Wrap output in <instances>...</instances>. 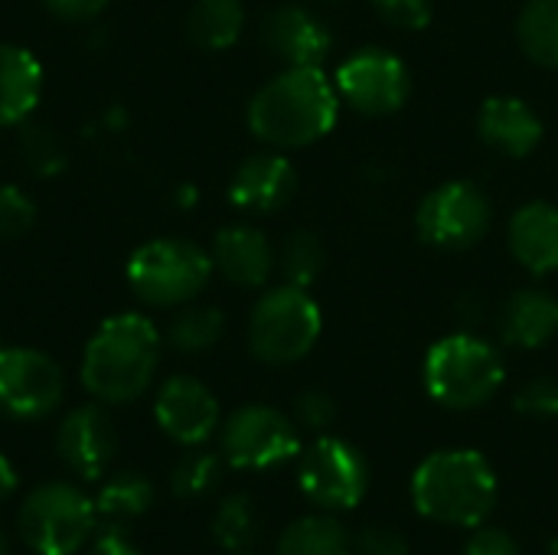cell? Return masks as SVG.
<instances>
[{"instance_id":"6da1fadb","label":"cell","mask_w":558,"mask_h":555,"mask_svg":"<svg viewBox=\"0 0 558 555\" xmlns=\"http://www.w3.org/2000/svg\"><path fill=\"white\" fill-rule=\"evenodd\" d=\"M337 114L340 95L327 72L320 65H291L252 95L248 131L275 150H294L327 137Z\"/></svg>"},{"instance_id":"7a4b0ae2","label":"cell","mask_w":558,"mask_h":555,"mask_svg":"<svg viewBox=\"0 0 558 555\" xmlns=\"http://www.w3.org/2000/svg\"><path fill=\"white\" fill-rule=\"evenodd\" d=\"M160 363V330L144 314L108 317L82 353V386L101 406H128L141 399Z\"/></svg>"},{"instance_id":"3957f363","label":"cell","mask_w":558,"mask_h":555,"mask_svg":"<svg viewBox=\"0 0 558 555\" xmlns=\"http://www.w3.org/2000/svg\"><path fill=\"white\" fill-rule=\"evenodd\" d=\"M412 504L441 527H484L497 507V474L481 451H435L412 474Z\"/></svg>"},{"instance_id":"277c9868","label":"cell","mask_w":558,"mask_h":555,"mask_svg":"<svg viewBox=\"0 0 558 555\" xmlns=\"http://www.w3.org/2000/svg\"><path fill=\"white\" fill-rule=\"evenodd\" d=\"M422 376L428 396L438 406L451 412H471L487 406L500 393L507 366L500 350L484 337L448 334L428 350Z\"/></svg>"},{"instance_id":"5b68a950","label":"cell","mask_w":558,"mask_h":555,"mask_svg":"<svg viewBox=\"0 0 558 555\" xmlns=\"http://www.w3.org/2000/svg\"><path fill=\"white\" fill-rule=\"evenodd\" d=\"M213 258L190 239H150L128 258V285L147 307H183L196 301L209 278Z\"/></svg>"},{"instance_id":"8992f818","label":"cell","mask_w":558,"mask_h":555,"mask_svg":"<svg viewBox=\"0 0 558 555\" xmlns=\"http://www.w3.org/2000/svg\"><path fill=\"white\" fill-rule=\"evenodd\" d=\"M324 314L307 288H268L248 314V350L265 366H291L320 340Z\"/></svg>"},{"instance_id":"52a82bcc","label":"cell","mask_w":558,"mask_h":555,"mask_svg":"<svg viewBox=\"0 0 558 555\" xmlns=\"http://www.w3.org/2000/svg\"><path fill=\"white\" fill-rule=\"evenodd\" d=\"M95 500L65 481L33 487L16 517L23 543L36 555H75L95 533Z\"/></svg>"},{"instance_id":"ba28073f","label":"cell","mask_w":558,"mask_h":555,"mask_svg":"<svg viewBox=\"0 0 558 555\" xmlns=\"http://www.w3.org/2000/svg\"><path fill=\"white\" fill-rule=\"evenodd\" d=\"M490 196L471 180H448L435 186L415 209L418 239L445 252L474 249L490 232Z\"/></svg>"},{"instance_id":"9c48e42d","label":"cell","mask_w":558,"mask_h":555,"mask_svg":"<svg viewBox=\"0 0 558 555\" xmlns=\"http://www.w3.org/2000/svg\"><path fill=\"white\" fill-rule=\"evenodd\" d=\"M222 461L239 471H268L301 458L298 425L271 406H242L219 429Z\"/></svg>"},{"instance_id":"30bf717a","label":"cell","mask_w":558,"mask_h":555,"mask_svg":"<svg viewBox=\"0 0 558 555\" xmlns=\"http://www.w3.org/2000/svg\"><path fill=\"white\" fill-rule=\"evenodd\" d=\"M298 487L314 507L327 514H343L363 504L369 491V464L363 451L350 442L324 435L301 451Z\"/></svg>"},{"instance_id":"8fae6325","label":"cell","mask_w":558,"mask_h":555,"mask_svg":"<svg viewBox=\"0 0 558 555\" xmlns=\"http://www.w3.org/2000/svg\"><path fill=\"white\" fill-rule=\"evenodd\" d=\"M337 95L353 111L369 118L396 114L412 95L409 65L383 46H363L337 69Z\"/></svg>"},{"instance_id":"7c38bea8","label":"cell","mask_w":558,"mask_h":555,"mask_svg":"<svg viewBox=\"0 0 558 555\" xmlns=\"http://www.w3.org/2000/svg\"><path fill=\"white\" fill-rule=\"evenodd\" d=\"M65 396V376L52 357L33 347H0V412L20 422L46 419Z\"/></svg>"},{"instance_id":"4fadbf2b","label":"cell","mask_w":558,"mask_h":555,"mask_svg":"<svg viewBox=\"0 0 558 555\" xmlns=\"http://www.w3.org/2000/svg\"><path fill=\"white\" fill-rule=\"evenodd\" d=\"M154 419L160 432L186 448H199L219 429V402L193 376H170L154 399Z\"/></svg>"},{"instance_id":"5bb4252c","label":"cell","mask_w":558,"mask_h":555,"mask_svg":"<svg viewBox=\"0 0 558 555\" xmlns=\"http://www.w3.org/2000/svg\"><path fill=\"white\" fill-rule=\"evenodd\" d=\"M118 451V429L101 406L72 409L56 432L59 461L82 481H98Z\"/></svg>"},{"instance_id":"9a60e30c","label":"cell","mask_w":558,"mask_h":555,"mask_svg":"<svg viewBox=\"0 0 558 555\" xmlns=\"http://www.w3.org/2000/svg\"><path fill=\"white\" fill-rule=\"evenodd\" d=\"M262 46L284 65H320L330 56L333 36L307 7L284 3L262 20Z\"/></svg>"},{"instance_id":"2e32d148","label":"cell","mask_w":558,"mask_h":555,"mask_svg":"<svg viewBox=\"0 0 558 555\" xmlns=\"http://www.w3.org/2000/svg\"><path fill=\"white\" fill-rule=\"evenodd\" d=\"M298 193V170L284 154H255L242 160L229 180V203L252 216L284 209Z\"/></svg>"},{"instance_id":"e0dca14e","label":"cell","mask_w":558,"mask_h":555,"mask_svg":"<svg viewBox=\"0 0 558 555\" xmlns=\"http://www.w3.org/2000/svg\"><path fill=\"white\" fill-rule=\"evenodd\" d=\"M209 258L213 268L239 288H265L271 272L278 268V255L268 236L245 222L222 226L213 239Z\"/></svg>"},{"instance_id":"ac0fdd59","label":"cell","mask_w":558,"mask_h":555,"mask_svg":"<svg viewBox=\"0 0 558 555\" xmlns=\"http://www.w3.org/2000/svg\"><path fill=\"white\" fill-rule=\"evenodd\" d=\"M477 131L487 147H494L504 157H526L539 147L546 128L536 108L517 95H490L481 105Z\"/></svg>"},{"instance_id":"d6986e66","label":"cell","mask_w":558,"mask_h":555,"mask_svg":"<svg viewBox=\"0 0 558 555\" xmlns=\"http://www.w3.org/2000/svg\"><path fill=\"white\" fill-rule=\"evenodd\" d=\"M507 242L513 258L526 272L533 275L558 272V206L546 200L523 203L510 219Z\"/></svg>"},{"instance_id":"ffe728a7","label":"cell","mask_w":558,"mask_h":555,"mask_svg":"<svg viewBox=\"0 0 558 555\" xmlns=\"http://www.w3.org/2000/svg\"><path fill=\"white\" fill-rule=\"evenodd\" d=\"M558 334V298L543 288H523L500 311V337L517 350H539Z\"/></svg>"},{"instance_id":"44dd1931","label":"cell","mask_w":558,"mask_h":555,"mask_svg":"<svg viewBox=\"0 0 558 555\" xmlns=\"http://www.w3.org/2000/svg\"><path fill=\"white\" fill-rule=\"evenodd\" d=\"M43 98L39 59L13 43H0V128L23 124Z\"/></svg>"},{"instance_id":"7402d4cb","label":"cell","mask_w":558,"mask_h":555,"mask_svg":"<svg viewBox=\"0 0 558 555\" xmlns=\"http://www.w3.org/2000/svg\"><path fill=\"white\" fill-rule=\"evenodd\" d=\"M245 29L242 0H196L186 13V36L209 52L229 49Z\"/></svg>"},{"instance_id":"603a6c76","label":"cell","mask_w":558,"mask_h":555,"mask_svg":"<svg viewBox=\"0 0 558 555\" xmlns=\"http://www.w3.org/2000/svg\"><path fill=\"white\" fill-rule=\"evenodd\" d=\"M353 553V540L347 533V527L330 517L327 510L324 514H311V517H301L294 520L278 546L275 555H350Z\"/></svg>"},{"instance_id":"cb8c5ba5","label":"cell","mask_w":558,"mask_h":555,"mask_svg":"<svg viewBox=\"0 0 558 555\" xmlns=\"http://www.w3.org/2000/svg\"><path fill=\"white\" fill-rule=\"evenodd\" d=\"M150 504H154V484L134 471L108 478L95 494V514L111 530H121L124 523L144 517L150 510Z\"/></svg>"},{"instance_id":"d4e9b609","label":"cell","mask_w":558,"mask_h":555,"mask_svg":"<svg viewBox=\"0 0 558 555\" xmlns=\"http://www.w3.org/2000/svg\"><path fill=\"white\" fill-rule=\"evenodd\" d=\"M520 49L546 69H558V0H526L517 16Z\"/></svg>"},{"instance_id":"484cf974","label":"cell","mask_w":558,"mask_h":555,"mask_svg":"<svg viewBox=\"0 0 558 555\" xmlns=\"http://www.w3.org/2000/svg\"><path fill=\"white\" fill-rule=\"evenodd\" d=\"M226 334V314L213 304H183L177 307L170 327H167V343L180 353H206L213 350Z\"/></svg>"},{"instance_id":"4316f807","label":"cell","mask_w":558,"mask_h":555,"mask_svg":"<svg viewBox=\"0 0 558 555\" xmlns=\"http://www.w3.org/2000/svg\"><path fill=\"white\" fill-rule=\"evenodd\" d=\"M262 533L258 507L245 494H229L213 517V540L229 553H245Z\"/></svg>"},{"instance_id":"83f0119b","label":"cell","mask_w":558,"mask_h":555,"mask_svg":"<svg viewBox=\"0 0 558 555\" xmlns=\"http://www.w3.org/2000/svg\"><path fill=\"white\" fill-rule=\"evenodd\" d=\"M324 265H327L324 242H320V236H314L311 229L291 232L288 242L281 245L278 268H281V275H284V285L311 288V285H317V278L324 275Z\"/></svg>"},{"instance_id":"f1b7e54d","label":"cell","mask_w":558,"mask_h":555,"mask_svg":"<svg viewBox=\"0 0 558 555\" xmlns=\"http://www.w3.org/2000/svg\"><path fill=\"white\" fill-rule=\"evenodd\" d=\"M16 150H20L26 170L36 173V177H56L65 167L62 137L52 128H43V124H26L23 121L20 137H16Z\"/></svg>"},{"instance_id":"f546056e","label":"cell","mask_w":558,"mask_h":555,"mask_svg":"<svg viewBox=\"0 0 558 555\" xmlns=\"http://www.w3.org/2000/svg\"><path fill=\"white\" fill-rule=\"evenodd\" d=\"M222 481V455L213 451H190L177 461L173 474H170V491L177 497H203L209 494L216 484Z\"/></svg>"},{"instance_id":"4dcf8cb0","label":"cell","mask_w":558,"mask_h":555,"mask_svg":"<svg viewBox=\"0 0 558 555\" xmlns=\"http://www.w3.org/2000/svg\"><path fill=\"white\" fill-rule=\"evenodd\" d=\"M36 222V206L33 200L13 186V183H3L0 186V242H13L20 236H26Z\"/></svg>"},{"instance_id":"1f68e13d","label":"cell","mask_w":558,"mask_h":555,"mask_svg":"<svg viewBox=\"0 0 558 555\" xmlns=\"http://www.w3.org/2000/svg\"><path fill=\"white\" fill-rule=\"evenodd\" d=\"M513 409L526 419H558V383L549 376L523 383L513 396Z\"/></svg>"},{"instance_id":"d6a6232c","label":"cell","mask_w":558,"mask_h":555,"mask_svg":"<svg viewBox=\"0 0 558 555\" xmlns=\"http://www.w3.org/2000/svg\"><path fill=\"white\" fill-rule=\"evenodd\" d=\"M373 10L399 29H422L432 23L435 0H369Z\"/></svg>"},{"instance_id":"836d02e7","label":"cell","mask_w":558,"mask_h":555,"mask_svg":"<svg viewBox=\"0 0 558 555\" xmlns=\"http://www.w3.org/2000/svg\"><path fill=\"white\" fill-rule=\"evenodd\" d=\"M337 419V402L324 389H307L294 399V422L311 432H327Z\"/></svg>"},{"instance_id":"e575fe53","label":"cell","mask_w":558,"mask_h":555,"mask_svg":"<svg viewBox=\"0 0 558 555\" xmlns=\"http://www.w3.org/2000/svg\"><path fill=\"white\" fill-rule=\"evenodd\" d=\"M360 555H409V540L389 523H373L356 536Z\"/></svg>"},{"instance_id":"d590c367","label":"cell","mask_w":558,"mask_h":555,"mask_svg":"<svg viewBox=\"0 0 558 555\" xmlns=\"http://www.w3.org/2000/svg\"><path fill=\"white\" fill-rule=\"evenodd\" d=\"M464 555H520L517 540L507 533V530H497V527H474Z\"/></svg>"},{"instance_id":"8d00e7d4","label":"cell","mask_w":558,"mask_h":555,"mask_svg":"<svg viewBox=\"0 0 558 555\" xmlns=\"http://www.w3.org/2000/svg\"><path fill=\"white\" fill-rule=\"evenodd\" d=\"M43 7H46L49 13H56L59 20L88 23V20H95V16L108 7V0H43Z\"/></svg>"},{"instance_id":"74e56055","label":"cell","mask_w":558,"mask_h":555,"mask_svg":"<svg viewBox=\"0 0 558 555\" xmlns=\"http://www.w3.org/2000/svg\"><path fill=\"white\" fill-rule=\"evenodd\" d=\"M85 555H141L137 553V546H131L128 543V536L121 533V530H105L95 543H92V550Z\"/></svg>"},{"instance_id":"f35d334b","label":"cell","mask_w":558,"mask_h":555,"mask_svg":"<svg viewBox=\"0 0 558 555\" xmlns=\"http://www.w3.org/2000/svg\"><path fill=\"white\" fill-rule=\"evenodd\" d=\"M13 491H16V471H13L10 458L0 455V504H3L7 497H13Z\"/></svg>"},{"instance_id":"ab89813d","label":"cell","mask_w":558,"mask_h":555,"mask_svg":"<svg viewBox=\"0 0 558 555\" xmlns=\"http://www.w3.org/2000/svg\"><path fill=\"white\" fill-rule=\"evenodd\" d=\"M193 200H196V190H193L190 183H186V186H180V193H177V203H180V206H190Z\"/></svg>"},{"instance_id":"60d3db41","label":"cell","mask_w":558,"mask_h":555,"mask_svg":"<svg viewBox=\"0 0 558 555\" xmlns=\"http://www.w3.org/2000/svg\"><path fill=\"white\" fill-rule=\"evenodd\" d=\"M0 555H10V543H7V536H3V530H0Z\"/></svg>"},{"instance_id":"b9f144b4","label":"cell","mask_w":558,"mask_h":555,"mask_svg":"<svg viewBox=\"0 0 558 555\" xmlns=\"http://www.w3.org/2000/svg\"><path fill=\"white\" fill-rule=\"evenodd\" d=\"M549 555H558V540H553V543H549Z\"/></svg>"},{"instance_id":"7bdbcfd3","label":"cell","mask_w":558,"mask_h":555,"mask_svg":"<svg viewBox=\"0 0 558 555\" xmlns=\"http://www.w3.org/2000/svg\"><path fill=\"white\" fill-rule=\"evenodd\" d=\"M330 3H340V0H330Z\"/></svg>"}]
</instances>
